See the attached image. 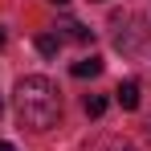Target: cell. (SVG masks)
<instances>
[{
  "label": "cell",
  "instance_id": "obj_1",
  "mask_svg": "<svg viewBox=\"0 0 151 151\" xmlns=\"http://www.w3.org/2000/svg\"><path fill=\"white\" fill-rule=\"evenodd\" d=\"M12 106H17L21 123L33 127V131H49L61 119V94H57V86H53L49 78H41V74H29V78L17 82Z\"/></svg>",
  "mask_w": 151,
  "mask_h": 151
},
{
  "label": "cell",
  "instance_id": "obj_2",
  "mask_svg": "<svg viewBox=\"0 0 151 151\" xmlns=\"http://www.w3.org/2000/svg\"><path fill=\"white\" fill-rule=\"evenodd\" d=\"M57 37H65V41H90L94 33L82 25V21H74V17H61L57 21Z\"/></svg>",
  "mask_w": 151,
  "mask_h": 151
},
{
  "label": "cell",
  "instance_id": "obj_3",
  "mask_svg": "<svg viewBox=\"0 0 151 151\" xmlns=\"http://www.w3.org/2000/svg\"><path fill=\"white\" fill-rule=\"evenodd\" d=\"M114 94H119V106H123V110H135V106H139V82L127 78V82H119Z\"/></svg>",
  "mask_w": 151,
  "mask_h": 151
},
{
  "label": "cell",
  "instance_id": "obj_4",
  "mask_svg": "<svg viewBox=\"0 0 151 151\" xmlns=\"http://www.w3.org/2000/svg\"><path fill=\"white\" fill-rule=\"evenodd\" d=\"M70 74H74V78H98L102 74V57H82V61H74Z\"/></svg>",
  "mask_w": 151,
  "mask_h": 151
},
{
  "label": "cell",
  "instance_id": "obj_5",
  "mask_svg": "<svg viewBox=\"0 0 151 151\" xmlns=\"http://www.w3.org/2000/svg\"><path fill=\"white\" fill-rule=\"evenodd\" d=\"M57 49H61V37H53V33H41L37 37V53L41 57H57Z\"/></svg>",
  "mask_w": 151,
  "mask_h": 151
},
{
  "label": "cell",
  "instance_id": "obj_6",
  "mask_svg": "<svg viewBox=\"0 0 151 151\" xmlns=\"http://www.w3.org/2000/svg\"><path fill=\"white\" fill-rule=\"evenodd\" d=\"M102 110H106V98H102V94H86V114H90V119H98Z\"/></svg>",
  "mask_w": 151,
  "mask_h": 151
},
{
  "label": "cell",
  "instance_id": "obj_7",
  "mask_svg": "<svg viewBox=\"0 0 151 151\" xmlns=\"http://www.w3.org/2000/svg\"><path fill=\"white\" fill-rule=\"evenodd\" d=\"M0 151H17V147H12V143H4V139H0Z\"/></svg>",
  "mask_w": 151,
  "mask_h": 151
},
{
  "label": "cell",
  "instance_id": "obj_8",
  "mask_svg": "<svg viewBox=\"0 0 151 151\" xmlns=\"http://www.w3.org/2000/svg\"><path fill=\"white\" fill-rule=\"evenodd\" d=\"M106 151H135V147H106Z\"/></svg>",
  "mask_w": 151,
  "mask_h": 151
},
{
  "label": "cell",
  "instance_id": "obj_9",
  "mask_svg": "<svg viewBox=\"0 0 151 151\" xmlns=\"http://www.w3.org/2000/svg\"><path fill=\"white\" fill-rule=\"evenodd\" d=\"M0 45H4V29H0Z\"/></svg>",
  "mask_w": 151,
  "mask_h": 151
},
{
  "label": "cell",
  "instance_id": "obj_10",
  "mask_svg": "<svg viewBox=\"0 0 151 151\" xmlns=\"http://www.w3.org/2000/svg\"><path fill=\"white\" fill-rule=\"evenodd\" d=\"M53 4H70V0H53Z\"/></svg>",
  "mask_w": 151,
  "mask_h": 151
}]
</instances>
